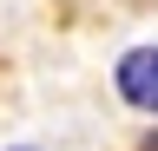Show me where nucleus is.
<instances>
[{"mask_svg":"<svg viewBox=\"0 0 158 151\" xmlns=\"http://www.w3.org/2000/svg\"><path fill=\"white\" fill-rule=\"evenodd\" d=\"M112 85H118V99H125L132 112H152V118H158V46H132V53H118Z\"/></svg>","mask_w":158,"mask_h":151,"instance_id":"1","label":"nucleus"},{"mask_svg":"<svg viewBox=\"0 0 158 151\" xmlns=\"http://www.w3.org/2000/svg\"><path fill=\"white\" fill-rule=\"evenodd\" d=\"M13 151H33V145H13Z\"/></svg>","mask_w":158,"mask_h":151,"instance_id":"2","label":"nucleus"}]
</instances>
